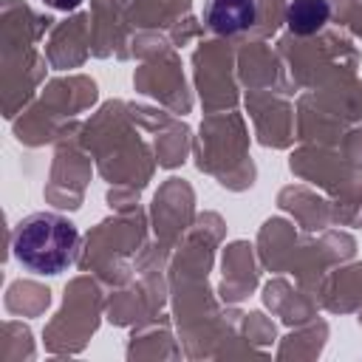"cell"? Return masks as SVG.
Returning a JSON list of instances; mask_svg holds the SVG:
<instances>
[{
	"mask_svg": "<svg viewBox=\"0 0 362 362\" xmlns=\"http://www.w3.org/2000/svg\"><path fill=\"white\" fill-rule=\"evenodd\" d=\"M11 252L34 274H59L76 260L79 229L59 212H31L14 226Z\"/></svg>",
	"mask_w": 362,
	"mask_h": 362,
	"instance_id": "1",
	"label": "cell"
},
{
	"mask_svg": "<svg viewBox=\"0 0 362 362\" xmlns=\"http://www.w3.org/2000/svg\"><path fill=\"white\" fill-rule=\"evenodd\" d=\"M260 0H206L204 3V23L223 37L249 31L257 23Z\"/></svg>",
	"mask_w": 362,
	"mask_h": 362,
	"instance_id": "2",
	"label": "cell"
},
{
	"mask_svg": "<svg viewBox=\"0 0 362 362\" xmlns=\"http://www.w3.org/2000/svg\"><path fill=\"white\" fill-rule=\"evenodd\" d=\"M328 3L325 0H291L286 11V23L294 34H314L328 23Z\"/></svg>",
	"mask_w": 362,
	"mask_h": 362,
	"instance_id": "3",
	"label": "cell"
},
{
	"mask_svg": "<svg viewBox=\"0 0 362 362\" xmlns=\"http://www.w3.org/2000/svg\"><path fill=\"white\" fill-rule=\"evenodd\" d=\"M45 6H51V8H57V11H71V8H76L82 0H42Z\"/></svg>",
	"mask_w": 362,
	"mask_h": 362,
	"instance_id": "4",
	"label": "cell"
}]
</instances>
